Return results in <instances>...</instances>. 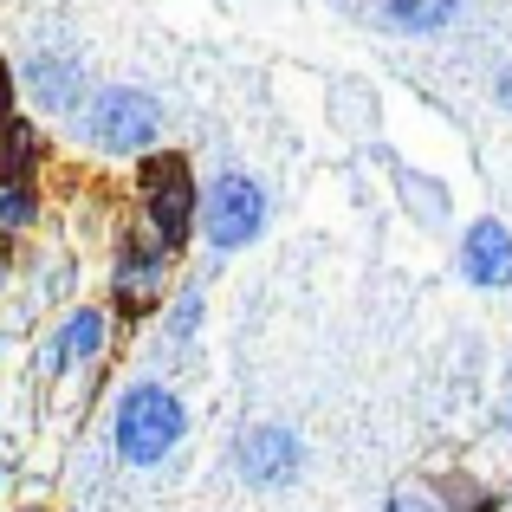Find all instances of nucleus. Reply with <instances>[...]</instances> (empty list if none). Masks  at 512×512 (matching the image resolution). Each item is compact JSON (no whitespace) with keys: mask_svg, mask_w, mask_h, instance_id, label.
Segmentation results:
<instances>
[{"mask_svg":"<svg viewBox=\"0 0 512 512\" xmlns=\"http://www.w3.org/2000/svg\"><path fill=\"white\" fill-rule=\"evenodd\" d=\"M111 454L137 474L175 461V448L188 441V402L169 376H130L111 396V428H104Z\"/></svg>","mask_w":512,"mask_h":512,"instance_id":"obj_1","label":"nucleus"},{"mask_svg":"<svg viewBox=\"0 0 512 512\" xmlns=\"http://www.w3.org/2000/svg\"><path fill=\"white\" fill-rule=\"evenodd\" d=\"M78 143H85L91 156H104V163H143L150 150H163V130H169V111L156 91L143 85H98L85 98V111H78Z\"/></svg>","mask_w":512,"mask_h":512,"instance_id":"obj_2","label":"nucleus"},{"mask_svg":"<svg viewBox=\"0 0 512 512\" xmlns=\"http://www.w3.org/2000/svg\"><path fill=\"white\" fill-rule=\"evenodd\" d=\"M130 188H137V227L156 240V247L182 253L188 240H195V214H201V175L188 163L182 150H150L130 175Z\"/></svg>","mask_w":512,"mask_h":512,"instance_id":"obj_3","label":"nucleus"},{"mask_svg":"<svg viewBox=\"0 0 512 512\" xmlns=\"http://www.w3.org/2000/svg\"><path fill=\"white\" fill-rule=\"evenodd\" d=\"M266 221H273V195H266L260 175L221 169V175H208V182H201L195 240L214 253V260H227V253H247L253 240L266 234Z\"/></svg>","mask_w":512,"mask_h":512,"instance_id":"obj_4","label":"nucleus"},{"mask_svg":"<svg viewBox=\"0 0 512 512\" xmlns=\"http://www.w3.org/2000/svg\"><path fill=\"white\" fill-rule=\"evenodd\" d=\"M169 273H175V253L156 247L143 227H124L111 247V318H150L163 312L169 299Z\"/></svg>","mask_w":512,"mask_h":512,"instance_id":"obj_5","label":"nucleus"},{"mask_svg":"<svg viewBox=\"0 0 512 512\" xmlns=\"http://www.w3.org/2000/svg\"><path fill=\"white\" fill-rule=\"evenodd\" d=\"M234 474L253 493H286L305 474V435L286 422H247L234 435Z\"/></svg>","mask_w":512,"mask_h":512,"instance_id":"obj_6","label":"nucleus"},{"mask_svg":"<svg viewBox=\"0 0 512 512\" xmlns=\"http://www.w3.org/2000/svg\"><path fill=\"white\" fill-rule=\"evenodd\" d=\"M13 78H20V98L33 104L39 124H78L85 98L98 91V85H91V72L72 59V52H52V46L33 52V59H26Z\"/></svg>","mask_w":512,"mask_h":512,"instance_id":"obj_7","label":"nucleus"},{"mask_svg":"<svg viewBox=\"0 0 512 512\" xmlns=\"http://www.w3.org/2000/svg\"><path fill=\"white\" fill-rule=\"evenodd\" d=\"M454 266L474 292H512V227L500 214H480V221L461 227V247H454Z\"/></svg>","mask_w":512,"mask_h":512,"instance_id":"obj_8","label":"nucleus"},{"mask_svg":"<svg viewBox=\"0 0 512 512\" xmlns=\"http://www.w3.org/2000/svg\"><path fill=\"white\" fill-rule=\"evenodd\" d=\"M111 331H117V318L104 312V305H72V312L52 325V338H46V376L91 370V363L111 350Z\"/></svg>","mask_w":512,"mask_h":512,"instance_id":"obj_9","label":"nucleus"},{"mask_svg":"<svg viewBox=\"0 0 512 512\" xmlns=\"http://www.w3.org/2000/svg\"><path fill=\"white\" fill-rule=\"evenodd\" d=\"M201 318H208V286L201 279H182V286L163 299V338H156V357H182V350H195L201 338Z\"/></svg>","mask_w":512,"mask_h":512,"instance_id":"obj_10","label":"nucleus"},{"mask_svg":"<svg viewBox=\"0 0 512 512\" xmlns=\"http://www.w3.org/2000/svg\"><path fill=\"white\" fill-rule=\"evenodd\" d=\"M46 163V130H39V117H20L13 111L7 124H0V188H26Z\"/></svg>","mask_w":512,"mask_h":512,"instance_id":"obj_11","label":"nucleus"},{"mask_svg":"<svg viewBox=\"0 0 512 512\" xmlns=\"http://www.w3.org/2000/svg\"><path fill=\"white\" fill-rule=\"evenodd\" d=\"M376 20L389 33H409V39H428V33H448L461 20V0H376Z\"/></svg>","mask_w":512,"mask_h":512,"instance_id":"obj_12","label":"nucleus"},{"mask_svg":"<svg viewBox=\"0 0 512 512\" xmlns=\"http://www.w3.org/2000/svg\"><path fill=\"white\" fill-rule=\"evenodd\" d=\"M39 227V188H0V247H13L20 234H33Z\"/></svg>","mask_w":512,"mask_h":512,"instance_id":"obj_13","label":"nucleus"},{"mask_svg":"<svg viewBox=\"0 0 512 512\" xmlns=\"http://www.w3.org/2000/svg\"><path fill=\"white\" fill-rule=\"evenodd\" d=\"M435 500L448 506V512H500V493L480 487V480H467V474H448L435 487Z\"/></svg>","mask_w":512,"mask_h":512,"instance_id":"obj_14","label":"nucleus"},{"mask_svg":"<svg viewBox=\"0 0 512 512\" xmlns=\"http://www.w3.org/2000/svg\"><path fill=\"white\" fill-rule=\"evenodd\" d=\"M383 512H448V506H441L435 493H422V487H402V493L383 500Z\"/></svg>","mask_w":512,"mask_h":512,"instance_id":"obj_15","label":"nucleus"},{"mask_svg":"<svg viewBox=\"0 0 512 512\" xmlns=\"http://www.w3.org/2000/svg\"><path fill=\"white\" fill-rule=\"evenodd\" d=\"M13 98H20V78H13L7 52H0V124H7V117H13Z\"/></svg>","mask_w":512,"mask_h":512,"instance_id":"obj_16","label":"nucleus"},{"mask_svg":"<svg viewBox=\"0 0 512 512\" xmlns=\"http://www.w3.org/2000/svg\"><path fill=\"white\" fill-rule=\"evenodd\" d=\"M493 104H500V111L512 117V65H506V72H500V78H493Z\"/></svg>","mask_w":512,"mask_h":512,"instance_id":"obj_17","label":"nucleus"},{"mask_svg":"<svg viewBox=\"0 0 512 512\" xmlns=\"http://www.w3.org/2000/svg\"><path fill=\"white\" fill-rule=\"evenodd\" d=\"M0 292H7V247H0Z\"/></svg>","mask_w":512,"mask_h":512,"instance_id":"obj_18","label":"nucleus"}]
</instances>
